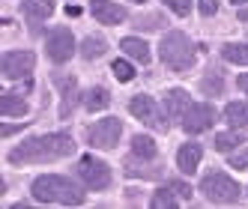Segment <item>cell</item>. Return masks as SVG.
Instances as JSON below:
<instances>
[{"label":"cell","instance_id":"3","mask_svg":"<svg viewBox=\"0 0 248 209\" xmlns=\"http://www.w3.org/2000/svg\"><path fill=\"white\" fill-rule=\"evenodd\" d=\"M158 51H162V60L168 69H173V72H188V69L194 66V60H198V51H194L191 39L186 36V33L180 30H170L162 36V45H158Z\"/></svg>","mask_w":248,"mask_h":209},{"label":"cell","instance_id":"13","mask_svg":"<svg viewBox=\"0 0 248 209\" xmlns=\"http://www.w3.org/2000/svg\"><path fill=\"white\" fill-rule=\"evenodd\" d=\"M30 90V84H24L21 90H9L0 96V114L3 117H24L27 114V102H24V93Z\"/></svg>","mask_w":248,"mask_h":209},{"label":"cell","instance_id":"30","mask_svg":"<svg viewBox=\"0 0 248 209\" xmlns=\"http://www.w3.org/2000/svg\"><path fill=\"white\" fill-rule=\"evenodd\" d=\"M18 129H21V126H3V129H0V134H3V137H9V134H15Z\"/></svg>","mask_w":248,"mask_h":209},{"label":"cell","instance_id":"27","mask_svg":"<svg viewBox=\"0 0 248 209\" xmlns=\"http://www.w3.org/2000/svg\"><path fill=\"white\" fill-rule=\"evenodd\" d=\"M230 167L245 170V167H248V149H245V152H236V155H230Z\"/></svg>","mask_w":248,"mask_h":209},{"label":"cell","instance_id":"17","mask_svg":"<svg viewBox=\"0 0 248 209\" xmlns=\"http://www.w3.org/2000/svg\"><path fill=\"white\" fill-rule=\"evenodd\" d=\"M224 119L233 129H248V104L245 102H230L224 108Z\"/></svg>","mask_w":248,"mask_h":209},{"label":"cell","instance_id":"14","mask_svg":"<svg viewBox=\"0 0 248 209\" xmlns=\"http://www.w3.org/2000/svg\"><path fill=\"white\" fill-rule=\"evenodd\" d=\"M201 159H203V147L201 144H183L180 152H176V167L183 173H194L198 164H201Z\"/></svg>","mask_w":248,"mask_h":209},{"label":"cell","instance_id":"11","mask_svg":"<svg viewBox=\"0 0 248 209\" xmlns=\"http://www.w3.org/2000/svg\"><path fill=\"white\" fill-rule=\"evenodd\" d=\"M129 111L140 119V123H147V126H153V129H158V132H168V123L162 119V114H158V108H155V102L150 99V96H135L132 102H129Z\"/></svg>","mask_w":248,"mask_h":209},{"label":"cell","instance_id":"21","mask_svg":"<svg viewBox=\"0 0 248 209\" xmlns=\"http://www.w3.org/2000/svg\"><path fill=\"white\" fill-rule=\"evenodd\" d=\"M221 54L227 63H239V66H248V42H230L221 48Z\"/></svg>","mask_w":248,"mask_h":209},{"label":"cell","instance_id":"36","mask_svg":"<svg viewBox=\"0 0 248 209\" xmlns=\"http://www.w3.org/2000/svg\"><path fill=\"white\" fill-rule=\"evenodd\" d=\"M45 3H51V0H45Z\"/></svg>","mask_w":248,"mask_h":209},{"label":"cell","instance_id":"15","mask_svg":"<svg viewBox=\"0 0 248 209\" xmlns=\"http://www.w3.org/2000/svg\"><path fill=\"white\" fill-rule=\"evenodd\" d=\"M165 111H168V117H183L186 111H188V93L186 90H180V87H176V90H168L165 93Z\"/></svg>","mask_w":248,"mask_h":209},{"label":"cell","instance_id":"16","mask_svg":"<svg viewBox=\"0 0 248 209\" xmlns=\"http://www.w3.org/2000/svg\"><path fill=\"white\" fill-rule=\"evenodd\" d=\"M120 48H123V54H129L132 60H138V63H150V45H147L144 39L126 36V39L120 42Z\"/></svg>","mask_w":248,"mask_h":209},{"label":"cell","instance_id":"28","mask_svg":"<svg viewBox=\"0 0 248 209\" xmlns=\"http://www.w3.org/2000/svg\"><path fill=\"white\" fill-rule=\"evenodd\" d=\"M216 9H218V0H201V12L203 15H212Z\"/></svg>","mask_w":248,"mask_h":209},{"label":"cell","instance_id":"25","mask_svg":"<svg viewBox=\"0 0 248 209\" xmlns=\"http://www.w3.org/2000/svg\"><path fill=\"white\" fill-rule=\"evenodd\" d=\"M111 72H114V78H117V81H123V84L135 78V69H132V63H126V60H114Z\"/></svg>","mask_w":248,"mask_h":209},{"label":"cell","instance_id":"2","mask_svg":"<svg viewBox=\"0 0 248 209\" xmlns=\"http://www.w3.org/2000/svg\"><path fill=\"white\" fill-rule=\"evenodd\" d=\"M33 197L39 203H60V206H81L84 203V191L66 177L57 173H45V177L33 179Z\"/></svg>","mask_w":248,"mask_h":209},{"label":"cell","instance_id":"10","mask_svg":"<svg viewBox=\"0 0 248 209\" xmlns=\"http://www.w3.org/2000/svg\"><path fill=\"white\" fill-rule=\"evenodd\" d=\"M212 123H216V108L212 104H188V111L183 114V129L188 134H201L212 129Z\"/></svg>","mask_w":248,"mask_h":209},{"label":"cell","instance_id":"12","mask_svg":"<svg viewBox=\"0 0 248 209\" xmlns=\"http://www.w3.org/2000/svg\"><path fill=\"white\" fill-rule=\"evenodd\" d=\"M90 12L99 24H123L126 21V9L114 0H93L90 3Z\"/></svg>","mask_w":248,"mask_h":209},{"label":"cell","instance_id":"20","mask_svg":"<svg viewBox=\"0 0 248 209\" xmlns=\"http://www.w3.org/2000/svg\"><path fill=\"white\" fill-rule=\"evenodd\" d=\"M132 152L138 155V159H155V141H153V137H147V134H135L132 137Z\"/></svg>","mask_w":248,"mask_h":209},{"label":"cell","instance_id":"5","mask_svg":"<svg viewBox=\"0 0 248 209\" xmlns=\"http://www.w3.org/2000/svg\"><path fill=\"white\" fill-rule=\"evenodd\" d=\"M120 134H123V123L117 117H105L96 126H90L87 141H90V147H96V149H114L120 144Z\"/></svg>","mask_w":248,"mask_h":209},{"label":"cell","instance_id":"24","mask_svg":"<svg viewBox=\"0 0 248 209\" xmlns=\"http://www.w3.org/2000/svg\"><path fill=\"white\" fill-rule=\"evenodd\" d=\"M57 84H60V90H63V108H60V114L69 117V111H72V99H75V78H57Z\"/></svg>","mask_w":248,"mask_h":209},{"label":"cell","instance_id":"31","mask_svg":"<svg viewBox=\"0 0 248 209\" xmlns=\"http://www.w3.org/2000/svg\"><path fill=\"white\" fill-rule=\"evenodd\" d=\"M239 90H242V93H248V72H245V75H239Z\"/></svg>","mask_w":248,"mask_h":209},{"label":"cell","instance_id":"1","mask_svg":"<svg viewBox=\"0 0 248 209\" xmlns=\"http://www.w3.org/2000/svg\"><path fill=\"white\" fill-rule=\"evenodd\" d=\"M72 152H75L72 134L54 132V134H39V137H30V141L18 144V147L9 152V162H12V164L54 162V159H63V155H72Z\"/></svg>","mask_w":248,"mask_h":209},{"label":"cell","instance_id":"26","mask_svg":"<svg viewBox=\"0 0 248 209\" xmlns=\"http://www.w3.org/2000/svg\"><path fill=\"white\" fill-rule=\"evenodd\" d=\"M168 9H173L176 15H188L191 12V0H165Z\"/></svg>","mask_w":248,"mask_h":209},{"label":"cell","instance_id":"19","mask_svg":"<svg viewBox=\"0 0 248 209\" xmlns=\"http://www.w3.org/2000/svg\"><path fill=\"white\" fill-rule=\"evenodd\" d=\"M108 104H111V93L105 90V87H93V90L84 96V108L87 111H102V108H108Z\"/></svg>","mask_w":248,"mask_h":209},{"label":"cell","instance_id":"33","mask_svg":"<svg viewBox=\"0 0 248 209\" xmlns=\"http://www.w3.org/2000/svg\"><path fill=\"white\" fill-rule=\"evenodd\" d=\"M239 21H248V9H239Z\"/></svg>","mask_w":248,"mask_h":209},{"label":"cell","instance_id":"18","mask_svg":"<svg viewBox=\"0 0 248 209\" xmlns=\"http://www.w3.org/2000/svg\"><path fill=\"white\" fill-rule=\"evenodd\" d=\"M21 12L30 21H42L54 12V3H45V0H21Z\"/></svg>","mask_w":248,"mask_h":209},{"label":"cell","instance_id":"22","mask_svg":"<svg viewBox=\"0 0 248 209\" xmlns=\"http://www.w3.org/2000/svg\"><path fill=\"white\" fill-rule=\"evenodd\" d=\"M216 149L218 152H230L233 147H239V144H245V134L242 132H221V134H216Z\"/></svg>","mask_w":248,"mask_h":209},{"label":"cell","instance_id":"4","mask_svg":"<svg viewBox=\"0 0 248 209\" xmlns=\"http://www.w3.org/2000/svg\"><path fill=\"white\" fill-rule=\"evenodd\" d=\"M201 191L209 203H236L242 194V188L227 173H206L203 182H201Z\"/></svg>","mask_w":248,"mask_h":209},{"label":"cell","instance_id":"7","mask_svg":"<svg viewBox=\"0 0 248 209\" xmlns=\"http://www.w3.org/2000/svg\"><path fill=\"white\" fill-rule=\"evenodd\" d=\"M33 66H36L33 51H6V54L0 57V75L9 78V81H18V78L33 72Z\"/></svg>","mask_w":248,"mask_h":209},{"label":"cell","instance_id":"9","mask_svg":"<svg viewBox=\"0 0 248 209\" xmlns=\"http://www.w3.org/2000/svg\"><path fill=\"white\" fill-rule=\"evenodd\" d=\"M186 200H191V185H186V182H168V185H162L153 194V209H173V206H180V203H186Z\"/></svg>","mask_w":248,"mask_h":209},{"label":"cell","instance_id":"23","mask_svg":"<svg viewBox=\"0 0 248 209\" xmlns=\"http://www.w3.org/2000/svg\"><path fill=\"white\" fill-rule=\"evenodd\" d=\"M105 39H99V36H87L84 39V45H81V57L84 60H96V57H102L105 54Z\"/></svg>","mask_w":248,"mask_h":209},{"label":"cell","instance_id":"29","mask_svg":"<svg viewBox=\"0 0 248 209\" xmlns=\"http://www.w3.org/2000/svg\"><path fill=\"white\" fill-rule=\"evenodd\" d=\"M203 87H206V90H216V93H218V90H221V78H209Z\"/></svg>","mask_w":248,"mask_h":209},{"label":"cell","instance_id":"6","mask_svg":"<svg viewBox=\"0 0 248 209\" xmlns=\"http://www.w3.org/2000/svg\"><path fill=\"white\" fill-rule=\"evenodd\" d=\"M78 177L87 182V188L102 191V188L111 185V167L102 159H96V155H84V159L78 162Z\"/></svg>","mask_w":248,"mask_h":209},{"label":"cell","instance_id":"8","mask_svg":"<svg viewBox=\"0 0 248 209\" xmlns=\"http://www.w3.org/2000/svg\"><path fill=\"white\" fill-rule=\"evenodd\" d=\"M45 48H48V57L54 63H66V60H72V54H75V39H72V33H69L66 27H57V30L48 33Z\"/></svg>","mask_w":248,"mask_h":209},{"label":"cell","instance_id":"34","mask_svg":"<svg viewBox=\"0 0 248 209\" xmlns=\"http://www.w3.org/2000/svg\"><path fill=\"white\" fill-rule=\"evenodd\" d=\"M233 3H236V6H242V3H245V0H233Z\"/></svg>","mask_w":248,"mask_h":209},{"label":"cell","instance_id":"32","mask_svg":"<svg viewBox=\"0 0 248 209\" xmlns=\"http://www.w3.org/2000/svg\"><path fill=\"white\" fill-rule=\"evenodd\" d=\"M66 15H72V18H75V15H81V9L78 6H66Z\"/></svg>","mask_w":248,"mask_h":209},{"label":"cell","instance_id":"35","mask_svg":"<svg viewBox=\"0 0 248 209\" xmlns=\"http://www.w3.org/2000/svg\"><path fill=\"white\" fill-rule=\"evenodd\" d=\"M135 3H144V0H135Z\"/></svg>","mask_w":248,"mask_h":209}]
</instances>
